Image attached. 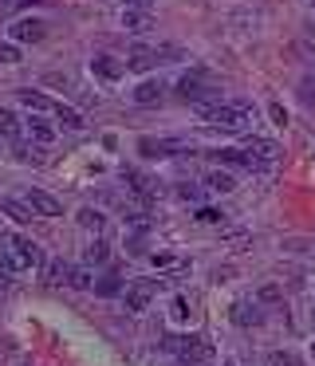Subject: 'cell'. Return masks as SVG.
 I'll return each mask as SVG.
<instances>
[{
	"label": "cell",
	"instance_id": "cell-43",
	"mask_svg": "<svg viewBox=\"0 0 315 366\" xmlns=\"http://www.w3.org/2000/svg\"><path fill=\"white\" fill-rule=\"evenodd\" d=\"M312 4H315V0H312Z\"/></svg>",
	"mask_w": 315,
	"mask_h": 366
},
{
	"label": "cell",
	"instance_id": "cell-18",
	"mask_svg": "<svg viewBox=\"0 0 315 366\" xmlns=\"http://www.w3.org/2000/svg\"><path fill=\"white\" fill-rule=\"evenodd\" d=\"M205 185L213 189V193H232L237 189V182H232V173H225V170H213L205 177Z\"/></svg>",
	"mask_w": 315,
	"mask_h": 366
},
{
	"label": "cell",
	"instance_id": "cell-20",
	"mask_svg": "<svg viewBox=\"0 0 315 366\" xmlns=\"http://www.w3.org/2000/svg\"><path fill=\"white\" fill-rule=\"evenodd\" d=\"M138 150H142L146 158H170L173 142H154V138H142V142H138Z\"/></svg>",
	"mask_w": 315,
	"mask_h": 366
},
{
	"label": "cell",
	"instance_id": "cell-25",
	"mask_svg": "<svg viewBox=\"0 0 315 366\" xmlns=\"http://www.w3.org/2000/svg\"><path fill=\"white\" fill-rule=\"evenodd\" d=\"M107 260H110V248L103 241H95L91 248H87V264H107Z\"/></svg>",
	"mask_w": 315,
	"mask_h": 366
},
{
	"label": "cell",
	"instance_id": "cell-29",
	"mask_svg": "<svg viewBox=\"0 0 315 366\" xmlns=\"http://www.w3.org/2000/svg\"><path fill=\"white\" fill-rule=\"evenodd\" d=\"M300 103L315 110V83H312V79H307V83H300Z\"/></svg>",
	"mask_w": 315,
	"mask_h": 366
},
{
	"label": "cell",
	"instance_id": "cell-9",
	"mask_svg": "<svg viewBox=\"0 0 315 366\" xmlns=\"http://www.w3.org/2000/svg\"><path fill=\"white\" fill-rule=\"evenodd\" d=\"M8 36H12L16 44H40V40L48 36V28H44V20H16V24L8 28Z\"/></svg>",
	"mask_w": 315,
	"mask_h": 366
},
{
	"label": "cell",
	"instance_id": "cell-40",
	"mask_svg": "<svg viewBox=\"0 0 315 366\" xmlns=\"http://www.w3.org/2000/svg\"><path fill=\"white\" fill-rule=\"evenodd\" d=\"M134 4H142V0H134Z\"/></svg>",
	"mask_w": 315,
	"mask_h": 366
},
{
	"label": "cell",
	"instance_id": "cell-7",
	"mask_svg": "<svg viewBox=\"0 0 315 366\" xmlns=\"http://www.w3.org/2000/svg\"><path fill=\"white\" fill-rule=\"evenodd\" d=\"M178 95L185 98V103H194V107H201V103H213V95H217V87H209L201 75H185L182 83H178Z\"/></svg>",
	"mask_w": 315,
	"mask_h": 366
},
{
	"label": "cell",
	"instance_id": "cell-11",
	"mask_svg": "<svg viewBox=\"0 0 315 366\" xmlns=\"http://www.w3.org/2000/svg\"><path fill=\"white\" fill-rule=\"evenodd\" d=\"M260 307L253 304V299H237V304H232V323H237V327H256V323H260Z\"/></svg>",
	"mask_w": 315,
	"mask_h": 366
},
{
	"label": "cell",
	"instance_id": "cell-31",
	"mask_svg": "<svg viewBox=\"0 0 315 366\" xmlns=\"http://www.w3.org/2000/svg\"><path fill=\"white\" fill-rule=\"evenodd\" d=\"M99 295H119V280H114V276H107V280L99 284Z\"/></svg>",
	"mask_w": 315,
	"mask_h": 366
},
{
	"label": "cell",
	"instance_id": "cell-42",
	"mask_svg": "<svg viewBox=\"0 0 315 366\" xmlns=\"http://www.w3.org/2000/svg\"><path fill=\"white\" fill-rule=\"evenodd\" d=\"M182 366H189V363H182Z\"/></svg>",
	"mask_w": 315,
	"mask_h": 366
},
{
	"label": "cell",
	"instance_id": "cell-33",
	"mask_svg": "<svg viewBox=\"0 0 315 366\" xmlns=\"http://www.w3.org/2000/svg\"><path fill=\"white\" fill-rule=\"evenodd\" d=\"M8 276H12V272H8V268H4V264H0V299L8 295V284H12V280H8Z\"/></svg>",
	"mask_w": 315,
	"mask_h": 366
},
{
	"label": "cell",
	"instance_id": "cell-24",
	"mask_svg": "<svg viewBox=\"0 0 315 366\" xmlns=\"http://www.w3.org/2000/svg\"><path fill=\"white\" fill-rule=\"evenodd\" d=\"M16 158H20V162H32V166H44V162H48L40 146H16Z\"/></svg>",
	"mask_w": 315,
	"mask_h": 366
},
{
	"label": "cell",
	"instance_id": "cell-38",
	"mask_svg": "<svg viewBox=\"0 0 315 366\" xmlns=\"http://www.w3.org/2000/svg\"><path fill=\"white\" fill-rule=\"evenodd\" d=\"M16 366H28V363H16Z\"/></svg>",
	"mask_w": 315,
	"mask_h": 366
},
{
	"label": "cell",
	"instance_id": "cell-1",
	"mask_svg": "<svg viewBox=\"0 0 315 366\" xmlns=\"http://www.w3.org/2000/svg\"><path fill=\"white\" fill-rule=\"evenodd\" d=\"M197 114L209 122V126H217V130H229V134H244V130H253V107H244V103H201Z\"/></svg>",
	"mask_w": 315,
	"mask_h": 366
},
{
	"label": "cell",
	"instance_id": "cell-21",
	"mask_svg": "<svg viewBox=\"0 0 315 366\" xmlns=\"http://www.w3.org/2000/svg\"><path fill=\"white\" fill-rule=\"evenodd\" d=\"M20 134V119L8 107H0V138H16Z\"/></svg>",
	"mask_w": 315,
	"mask_h": 366
},
{
	"label": "cell",
	"instance_id": "cell-41",
	"mask_svg": "<svg viewBox=\"0 0 315 366\" xmlns=\"http://www.w3.org/2000/svg\"><path fill=\"white\" fill-rule=\"evenodd\" d=\"M225 366H232V363H225Z\"/></svg>",
	"mask_w": 315,
	"mask_h": 366
},
{
	"label": "cell",
	"instance_id": "cell-26",
	"mask_svg": "<svg viewBox=\"0 0 315 366\" xmlns=\"http://www.w3.org/2000/svg\"><path fill=\"white\" fill-rule=\"evenodd\" d=\"M67 284L79 288V292H87V288H91V272H87V268H71V280H67Z\"/></svg>",
	"mask_w": 315,
	"mask_h": 366
},
{
	"label": "cell",
	"instance_id": "cell-4",
	"mask_svg": "<svg viewBox=\"0 0 315 366\" xmlns=\"http://www.w3.org/2000/svg\"><path fill=\"white\" fill-rule=\"evenodd\" d=\"M182 60V48H173V44H158V48H134L130 60H126V71H150L158 63H173Z\"/></svg>",
	"mask_w": 315,
	"mask_h": 366
},
{
	"label": "cell",
	"instance_id": "cell-15",
	"mask_svg": "<svg viewBox=\"0 0 315 366\" xmlns=\"http://www.w3.org/2000/svg\"><path fill=\"white\" fill-rule=\"evenodd\" d=\"M122 28H126V32H150V28H154V16L126 8V12H122Z\"/></svg>",
	"mask_w": 315,
	"mask_h": 366
},
{
	"label": "cell",
	"instance_id": "cell-6",
	"mask_svg": "<svg viewBox=\"0 0 315 366\" xmlns=\"http://www.w3.org/2000/svg\"><path fill=\"white\" fill-rule=\"evenodd\" d=\"M166 288V280H138L126 288V311H146L150 307V299H154V292H162Z\"/></svg>",
	"mask_w": 315,
	"mask_h": 366
},
{
	"label": "cell",
	"instance_id": "cell-37",
	"mask_svg": "<svg viewBox=\"0 0 315 366\" xmlns=\"http://www.w3.org/2000/svg\"><path fill=\"white\" fill-rule=\"evenodd\" d=\"M307 44H312V48H315V28H312V32H307Z\"/></svg>",
	"mask_w": 315,
	"mask_h": 366
},
{
	"label": "cell",
	"instance_id": "cell-2",
	"mask_svg": "<svg viewBox=\"0 0 315 366\" xmlns=\"http://www.w3.org/2000/svg\"><path fill=\"white\" fill-rule=\"evenodd\" d=\"M4 244V268L8 272H32L44 264V252H40V244H32L28 236H16V232H4L0 236Z\"/></svg>",
	"mask_w": 315,
	"mask_h": 366
},
{
	"label": "cell",
	"instance_id": "cell-3",
	"mask_svg": "<svg viewBox=\"0 0 315 366\" xmlns=\"http://www.w3.org/2000/svg\"><path fill=\"white\" fill-rule=\"evenodd\" d=\"M162 347H166V351H173L182 363H189V366H201V363H209V358H213V347H209L205 339H197V335H166V339H162Z\"/></svg>",
	"mask_w": 315,
	"mask_h": 366
},
{
	"label": "cell",
	"instance_id": "cell-34",
	"mask_svg": "<svg viewBox=\"0 0 315 366\" xmlns=\"http://www.w3.org/2000/svg\"><path fill=\"white\" fill-rule=\"evenodd\" d=\"M178 193H182L185 201H197V197H201V189H197V185H182V189H178Z\"/></svg>",
	"mask_w": 315,
	"mask_h": 366
},
{
	"label": "cell",
	"instance_id": "cell-27",
	"mask_svg": "<svg viewBox=\"0 0 315 366\" xmlns=\"http://www.w3.org/2000/svg\"><path fill=\"white\" fill-rule=\"evenodd\" d=\"M268 119L276 122V126H288V110H284V103H268Z\"/></svg>",
	"mask_w": 315,
	"mask_h": 366
},
{
	"label": "cell",
	"instance_id": "cell-14",
	"mask_svg": "<svg viewBox=\"0 0 315 366\" xmlns=\"http://www.w3.org/2000/svg\"><path fill=\"white\" fill-rule=\"evenodd\" d=\"M71 280V264H63V260H48V268H44V284L51 288H60V284Z\"/></svg>",
	"mask_w": 315,
	"mask_h": 366
},
{
	"label": "cell",
	"instance_id": "cell-22",
	"mask_svg": "<svg viewBox=\"0 0 315 366\" xmlns=\"http://www.w3.org/2000/svg\"><path fill=\"white\" fill-rule=\"evenodd\" d=\"M79 225H83V229H91V232H99L103 225H107V217H103L99 209H83V213H79Z\"/></svg>",
	"mask_w": 315,
	"mask_h": 366
},
{
	"label": "cell",
	"instance_id": "cell-30",
	"mask_svg": "<svg viewBox=\"0 0 315 366\" xmlns=\"http://www.w3.org/2000/svg\"><path fill=\"white\" fill-rule=\"evenodd\" d=\"M0 63H20V48L16 44H0Z\"/></svg>",
	"mask_w": 315,
	"mask_h": 366
},
{
	"label": "cell",
	"instance_id": "cell-28",
	"mask_svg": "<svg viewBox=\"0 0 315 366\" xmlns=\"http://www.w3.org/2000/svg\"><path fill=\"white\" fill-rule=\"evenodd\" d=\"M197 220H201V225H225V213H221V209H201Z\"/></svg>",
	"mask_w": 315,
	"mask_h": 366
},
{
	"label": "cell",
	"instance_id": "cell-13",
	"mask_svg": "<svg viewBox=\"0 0 315 366\" xmlns=\"http://www.w3.org/2000/svg\"><path fill=\"white\" fill-rule=\"evenodd\" d=\"M28 134H32L36 146H51V142H56V126L44 122V119H32V122H28Z\"/></svg>",
	"mask_w": 315,
	"mask_h": 366
},
{
	"label": "cell",
	"instance_id": "cell-35",
	"mask_svg": "<svg viewBox=\"0 0 315 366\" xmlns=\"http://www.w3.org/2000/svg\"><path fill=\"white\" fill-rule=\"evenodd\" d=\"M268 366H296V363H291L288 354H272V358H268Z\"/></svg>",
	"mask_w": 315,
	"mask_h": 366
},
{
	"label": "cell",
	"instance_id": "cell-12",
	"mask_svg": "<svg viewBox=\"0 0 315 366\" xmlns=\"http://www.w3.org/2000/svg\"><path fill=\"white\" fill-rule=\"evenodd\" d=\"M162 91H166V87L158 83V79H146V83L134 87V103H138V107H154V103H162Z\"/></svg>",
	"mask_w": 315,
	"mask_h": 366
},
{
	"label": "cell",
	"instance_id": "cell-23",
	"mask_svg": "<svg viewBox=\"0 0 315 366\" xmlns=\"http://www.w3.org/2000/svg\"><path fill=\"white\" fill-rule=\"evenodd\" d=\"M170 315L178 319V323H189V315H194V311H189V299H185V295H173V304H170Z\"/></svg>",
	"mask_w": 315,
	"mask_h": 366
},
{
	"label": "cell",
	"instance_id": "cell-19",
	"mask_svg": "<svg viewBox=\"0 0 315 366\" xmlns=\"http://www.w3.org/2000/svg\"><path fill=\"white\" fill-rule=\"evenodd\" d=\"M0 209H4L16 225H28V220L36 217V213H32V205H20V201H0Z\"/></svg>",
	"mask_w": 315,
	"mask_h": 366
},
{
	"label": "cell",
	"instance_id": "cell-39",
	"mask_svg": "<svg viewBox=\"0 0 315 366\" xmlns=\"http://www.w3.org/2000/svg\"><path fill=\"white\" fill-rule=\"evenodd\" d=\"M312 354H315V342H312Z\"/></svg>",
	"mask_w": 315,
	"mask_h": 366
},
{
	"label": "cell",
	"instance_id": "cell-5",
	"mask_svg": "<svg viewBox=\"0 0 315 366\" xmlns=\"http://www.w3.org/2000/svg\"><path fill=\"white\" fill-rule=\"evenodd\" d=\"M284 150L276 142H268V138H248V146H244V158H248V170H268L272 162L280 158Z\"/></svg>",
	"mask_w": 315,
	"mask_h": 366
},
{
	"label": "cell",
	"instance_id": "cell-17",
	"mask_svg": "<svg viewBox=\"0 0 315 366\" xmlns=\"http://www.w3.org/2000/svg\"><path fill=\"white\" fill-rule=\"evenodd\" d=\"M20 103H24L28 110H44V114H51V110H56V98L40 95V91H20Z\"/></svg>",
	"mask_w": 315,
	"mask_h": 366
},
{
	"label": "cell",
	"instance_id": "cell-16",
	"mask_svg": "<svg viewBox=\"0 0 315 366\" xmlns=\"http://www.w3.org/2000/svg\"><path fill=\"white\" fill-rule=\"evenodd\" d=\"M51 114H56V119H60L63 126H67V130H83V126H87L83 114H79L75 107H67V103H56V110H51Z\"/></svg>",
	"mask_w": 315,
	"mask_h": 366
},
{
	"label": "cell",
	"instance_id": "cell-10",
	"mask_svg": "<svg viewBox=\"0 0 315 366\" xmlns=\"http://www.w3.org/2000/svg\"><path fill=\"white\" fill-rule=\"evenodd\" d=\"M91 71H95L99 79H107V83H114V79H122V75H126V63L110 60V55H95V60H91Z\"/></svg>",
	"mask_w": 315,
	"mask_h": 366
},
{
	"label": "cell",
	"instance_id": "cell-32",
	"mask_svg": "<svg viewBox=\"0 0 315 366\" xmlns=\"http://www.w3.org/2000/svg\"><path fill=\"white\" fill-rule=\"evenodd\" d=\"M154 268H185V264H178L173 256H154Z\"/></svg>",
	"mask_w": 315,
	"mask_h": 366
},
{
	"label": "cell",
	"instance_id": "cell-36",
	"mask_svg": "<svg viewBox=\"0 0 315 366\" xmlns=\"http://www.w3.org/2000/svg\"><path fill=\"white\" fill-rule=\"evenodd\" d=\"M260 299H268V304H272V299H280V288H272V284H268L264 292H260Z\"/></svg>",
	"mask_w": 315,
	"mask_h": 366
},
{
	"label": "cell",
	"instance_id": "cell-8",
	"mask_svg": "<svg viewBox=\"0 0 315 366\" xmlns=\"http://www.w3.org/2000/svg\"><path fill=\"white\" fill-rule=\"evenodd\" d=\"M28 205H32L36 217H60V213H63L60 197H51L48 189H28Z\"/></svg>",
	"mask_w": 315,
	"mask_h": 366
}]
</instances>
